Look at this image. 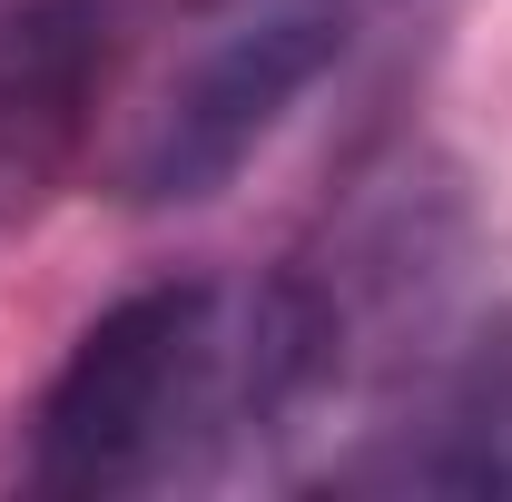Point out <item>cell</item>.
<instances>
[{"label": "cell", "mask_w": 512, "mask_h": 502, "mask_svg": "<svg viewBox=\"0 0 512 502\" xmlns=\"http://www.w3.org/2000/svg\"><path fill=\"white\" fill-rule=\"evenodd\" d=\"M276 434H306V335L286 276H168L69 345L30 414V483L60 502L168 493Z\"/></svg>", "instance_id": "cell-1"}, {"label": "cell", "mask_w": 512, "mask_h": 502, "mask_svg": "<svg viewBox=\"0 0 512 502\" xmlns=\"http://www.w3.org/2000/svg\"><path fill=\"white\" fill-rule=\"evenodd\" d=\"M375 0H207L138 79L109 148V188L128 207L217 197L276 128L345 69Z\"/></svg>", "instance_id": "cell-2"}, {"label": "cell", "mask_w": 512, "mask_h": 502, "mask_svg": "<svg viewBox=\"0 0 512 502\" xmlns=\"http://www.w3.org/2000/svg\"><path fill=\"white\" fill-rule=\"evenodd\" d=\"M109 89V0H0V237L69 178Z\"/></svg>", "instance_id": "cell-3"}, {"label": "cell", "mask_w": 512, "mask_h": 502, "mask_svg": "<svg viewBox=\"0 0 512 502\" xmlns=\"http://www.w3.org/2000/svg\"><path fill=\"white\" fill-rule=\"evenodd\" d=\"M345 483H404V493H512V315L483 325L463 355L414 375V414L345 463Z\"/></svg>", "instance_id": "cell-4"}]
</instances>
